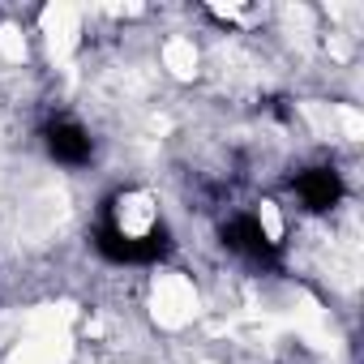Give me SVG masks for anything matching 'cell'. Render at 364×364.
<instances>
[{"label":"cell","instance_id":"1","mask_svg":"<svg viewBox=\"0 0 364 364\" xmlns=\"http://www.w3.org/2000/svg\"><path fill=\"white\" fill-rule=\"evenodd\" d=\"M90 240H95V253H99L103 262H112V266H154V262H167L171 249H176L171 228H167L163 219H154L141 236L120 232V228H112L107 219H99Z\"/></svg>","mask_w":364,"mask_h":364},{"label":"cell","instance_id":"2","mask_svg":"<svg viewBox=\"0 0 364 364\" xmlns=\"http://www.w3.org/2000/svg\"><path fill=\"white\" fill-rule=\"evenodd\" d=\"M219 236H223V245H228L236 257H245L249 266H262V270H274V266H279V240L266 232V223H262L257 215H232V219L219 228Z\"/></svg>","mask_w":364,"mask_h":364},{"label":"cell","instance_id":"3","mask_svg":"<svg viewBox=\"0 0 364 364\" xmlns=\"http://www.w3.org/2000/svg\"><path fill=\"white\" fill-rule=\"evenodd\" d=\"M291 189H296V198H300V206H304L309 215H330V210L343 202V193H347L343 176H338L330 163L304 167V171L291 180Z\"/></svg>","mask_w":364,"mask_h":364},{"label":"cell","instance_id":"4","mask_svg":"<svg viewBox=\"0 0 364 364\" xmlns=\"http://www.w3.org/2000/svg\"><path fill=\"white\" fill-rule=\"evenodd\" d=\"M43 146L60 167H86L95 159V137L77 120H52L43 129Z\"/></svg>","mask_w":364,"mask_h":364}]
</instances>
